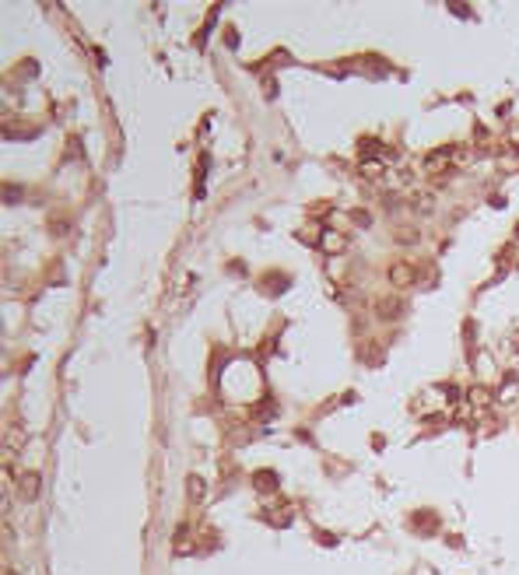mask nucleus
Instances as JSON below:
<instances>
[{"label":"nucleus","instance_id":"obj_1","mask_svg":"<svg viewBox=\"0 0 519 575\" xmlns=\"http://www.w3.org/2000/svg\"><path fill=\"white\" fill-rule=\"evenodd\" d=\"M421 278H418V267L414 263H393L389 267V284L396 288V291H407V288H414Z\"/></svg>","mask_w":519,"mask_h":575},{"label":"nucleus","instance_id":"obj_2","mask_svg":"<svg viewBox=\"0 0 519 575\" xmlns=\"http://www.w3.org/2000/svg\"><path fill=\"white\" fill-rule=\"evenodd\" d=\"M449 158H456V147H439V151H432V155L424 158V172H429V175H442V172H449V169H452Z\"/></svg>","mask_w":519,"mask_h":575},{"label":"nucleus","instance_id":"obj_3","mask_svg":"<svg viewBox=\"0 0 519 575\" xmlns=\"http://www.w3.org/2000/svg\"><path fill=\"white\" fill-rule=\"evenodd\" d=\"M39 488H43V480H39L36 470H28V474L18 477V498H21V502H36V498H39Z\"/></svg>","mask_w":519,"mask_h":575},{"label":"nucleus","instance_id":"obj_4","mask_svg":"<svg viewBox=\"0 0 519 575\" xmlns=\"http://www.w3.org/2000/svg\"><path fill=\"white\" fill-rule=\"evenodd\" d=\"M376 313H379L383 319H400V316H404V302H400V298H379Z\"/></svg>","mask_w":519,"mask_h":575},{"label":"nucleus","instance_id":"obj_5","mask_svg":"<svg viewBox=\"0 0 519 575\" xmlns=\"http://www.w3.org/2000/svg\"><path fill=\"white\" fill-rule=\"evenodd\" d=\"M186 495H190V502H204V495H207L204 477H197V474H190V477H186Z\"/></svg>","mask_w":519,"mask_h":575},{"label":"nucleus","instance_id":"obj_6","mask_svg":"<svg viewBox=\"0 0 519 575\" xmlns=\"http://www.w3.org/2000/svg\"><path fill=\"white\" fill-rule=\"evenodd\" d=\"M21 445H25V432L14 425V428L8 432V456H18V452H21Z\"/></svg>","mask_w":519,"mask_h":575},{"label":"nucleus","instance_id":"obj_7","mask_svg":"<svg viewBox=\"0 0 519 575\" xmlns=\"http://www.w3.org/2000/svg\"><path fill=\"white\" fill-rule=\"evenodd\" d=\"M253 484H256V488H263V491H274V488H278V474H274V470H260L253 477Z\"/></svg>","mask_w":519,"mask_h":575},{"label":"nucleus","instance_id":"obj_8","mask_svg":"<svg viewBox=\"0 0 519 575\" xmlns=\"http://www.w3.org/2000/svg\"><path fill=\"white\" fill-rule=\"evenodd\" d=\"M8 200L18 204V200H21V186H8Z\"/></svg>","mask_w":519,"mask_h":575}]
</instances>
